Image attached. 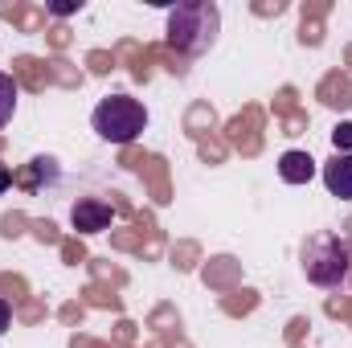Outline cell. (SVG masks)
I'll use <instances>...</instances> for the list:
<instances>
[{
	"label": "cell",
	"mask_w": 352,
	"mask_h": 348,
	"mask_svg": "<svg viewBox=\"0 0 352 348\" xmlns=\"http://www.w3.org/2000/svg\"><path fill=\"white\" fill-rule=\"evenodd\" d=\"M90 127H94L98 140L123 148V144H135V140L144 135L148 111H144V102L131 98V94H107V98L90 111Z\"/></svg>",
	"instance_id": "cell-3"
},
{
	"label": "cell",
	"mask_w": 352,
	"mask_h": 348,
	"mask_svg": "<svg viewBox=\"0 0 352 348\" xmlns=\"http://www.w3.org/2000/svg\"><path fill=\"white\" fill-rule=\"evenodd\" d=\"M115 221V209L107 205V201H98V197H78L74 205H70V226L78 230V234H98V230H107Z\"/></svg>",
	"instance_id": "cell-4"
},
{
	"label": "cell",
	"mask_w": 352,
	"mask_h": 348,
	"mask_svg": "<svg viewBox=\"0 0 352 348\" xmlns=\"http://www.w3.org/2000/svg\"><path fill=\"white\" fill-rule=\"evenodd\" d=\"M16 94H21V90H16V83H12V74H4V70H0V131L12 123V111H16Z\"/></svg>",
	"instance_id": "cell-7"
},
{
	"label": "cell",
	"mask_w": 352,
	"mask_h": 348,
	"mask_svg": "<svg viewBox=\"0 0 352 348\" xmlns=\"http://www.w3.org/2000/svg\"><path fill=\"white\" fill-rule=\"evenodd\" d=\"M316 173H320V168H316L311 152H299V148H291V152H283V156H278V176H283L287 184H307Z\"/></svg>",
	"instance_id": "cell-6"
},
{
	"label": "cell",
	"mask_w": 352,
	"mask_h": 348,
	"mask_svg": "<svg viewBox=\"0 0 352 348\" xmlns=\"http://www.w3.org/2000/svg\"><path fill=\"white\" fill-rule=\"evenodd\" d=\"M324 184L332 197L352 201V152H336V160L324 164Z\"/></svg>",
	"instance_id": "cell-5"
},
{
	"label": "cell",
	"mask_w": 352,
	"mask_h": 348,
	"mask_svg": "<svg viewBox=\"0 0 352 348\" xmlns=\"http://www.w3.org/2000/svg\"><path fill=\"white\" fill-rule=\"evenodd\" d=\"M221 33V8L213 0H184L168 8V33L164 41L173 45L176 54H188V58H201L213 50Z\"/></svg>",
	"instance_id": "cell-1"
},
{
	"label": "cell",
	"mask_w": 352,
	"mask_h": 348,
	"mask_svg": "<svg viewBox=\"0 0 352 348\" xmlns=\"http://www.w3.org/2000/svg\"><path fill=\"white\" fill-rule=\"evenodd\" d=\"M8 324H12V307L8 299H0V332H8Z\"/></svg>",
	"instance_id": "cell-9"
},
{
	"label": "cell",
	"mask_w": 352,
	"mask_h": 348,
	"mask_svg": "<svg viewBox=\"0 0 352 348\" xmlns=\"http://www.w3.org/2000/svg\"><path fill=\"white\" fill-rule=\"evenodd\" d=\"M303 274L311 287H324V291H336L344 287L352 274V242L340 234H311L303 242Z\"/></svg>",
	"instance_id": "cell-2"
},
{
	"label": "cell",
	"mask_w": 352,
	"mask_h": 348,
	"mask_svg": "<svg viewBox=\"0 0 352 348\" xmlns=\"http://www.w3.org/2000/svg\"><path fill=\"white\" fill-rule=\"evenodd\" d=\"M332 144H336V152H349V148H352V123H336Z\"/></svg>",
	"instance_id": "cell-8"
}]
</instances>
